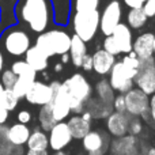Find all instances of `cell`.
<instances>
[{
	"label": "cell",
	"instance_id": "obj_1",
	"mask_svg": "<svg viewBox=\"0 0 155 155\" xmlns=\"http://www.w3.org/2000/svg\"><path fill=\"white\" fill-rule=\"evenodd\" d=\"M16 18L31 33L46 31L54 21L52 0H21L16 7Z\"/></svg>",
	"mask_w": 155,
	"mask_h": 155
},
{
	"label": "cell",
	"instance_id": "obj_2",
	"mask_svg": "<svg viewBox=\"0 0 155 155\" xmlns=\"http://www.w3.org/2000/svg\"><path fill=\"white\" fill-rule=\"evenodd\" d=\"M65 91L71 101V113L80 114L84 110V105L93 97V86L83 74L76 72L63 82Z\"/></svg>",
	"mask_w": 155,
	"mask_h": 155
},
{
	"label": "cell",
	"instance_id": "obj_3",
	"mask_svg": "<svg viewBox=\"0 0 155 155\" xmlns=\"http://www.w3.org/2000/svg\"><path fill=\"white\" fill-rule=\"evenodd\" d=\"M71 45V34L63 29H52L37 34L34 46H37L49 59L68 53Z\"/></svg>",
	"mask_w": 155,
	"mask_h": 155
},
{
	"label": "cell",
	"instance_id": "obj_4",
	"mask_svg": "<svg viewBox=\"0 0 155 155\" xmlns=\"http://www.w3.org/2000/svg\"><path fill=\"white\" fill-rule=\"evenodd\" d=\"M0 45L7 54L12 57H22L31 46V37L23 27L12 26L3 31Z\"/></svg>",
	"mask_w": 155,
	"mask_h": 155
},
{
	"label": "cell",
	"instance_id": "obj_5",
	"mask_svg": "<svg viewBox=\"0 0 155 155\" xmlns=\"http://www.w3.org/2000/svg\"><path fill=\"white\" fill-rule=\"evenodd\" d=\"M99 10L90 12H74L71 19L74 34L84 42L93 41L99 31Z\"/></svg>",
	"mask_w": 155,
	"mask_h": 155
},
{
	"label": "cell",
	"instance_id": "obj_6",
	"mask_svg": "<svg viewBox=\"0 0 155 155\" xmlns=\"http://www.w3.org/2000/svg\"><path fill=\"white\" fill-rule=\"evenodd\" d=\"M99 12V30L106 37L112 34L116 26L123 21V3L120 0H109Z\"/></svg>",
	"mask_w": 155,
	"mask_h": 155
},
{
	"label": "cell",
	"instance_id": "obj_7",
	"mask_svg": "<svg viewBox=\"0 0 155 155\" xmlns=\"http://www.w3.org/2000/svg\"><path fill=\"white\" fill-rule=\"evenodd\" d=\"M134 78H135V74L132 71H129L120 60V61H116L113 64L106 79L109 82V84L112 86V88L114 90V93L125 94L131 88L135 87Z\"/></svg>",
	"mask_w": 155,
	"mask_h": 155
},
{
	"label": "cell",
	"instance_id": "obj_8",
	"mask_svg": "<svg viewBox=\"0 0 155 155\" xmlns=\"http://www.w3.org/2000/svg\"><path fill=\"white\" fill-rule=\"evenodd\" d=\"M134 84L148 97L155 94V56L140 60V67L134 78Z\"/></svg>",
	"mask_w": 155,
	"mask_h": 155
},
{
	"label": "cell",
	"instance_id": "obj_9",
	"mask_svg": "<svg viewBox=\"0 0 155 155\" xmlns=\"http://www.w3.org/2000/svg\"><path fill=\"white\" fill-rule=\"evenodd\" d=\"M72 140L74 139L71 136L67 121H59V123H56L52 127L51 131L48 132V142H49L48 148H51L53 153L64 151V148H67L72 143Z\"/></svg>",
	"mask_w": 155,
	"mask_h": 155
},
{
	"label": "cell",
	"instance_id": "obj_10",
	"mask_svg": "<svg viewBox=\"0 0 155 155\" xmlns=\"http://www.w3.org/2000/svg\"><path fill=\"white\" fill-rule=\"evenodd\" d=\"M125 98V112L131 117H140L146 110H148V101L150 97L142 90L134 87L124 94Z\"/></svg>",
	"mask_w": 155,
	"mask_h": 155
},
{
	"label": "cell",
	"instance_id": "obj_11",
	"mask_svg": "<svg viewBox=\"0 0 155 155\" xmlns=\"http://www.w3.org/2000/svg\"><path fill=\"white\" fill-rule=\"evenodd\" d=\"M52 98H53V94H52L51 86L37 79L31 83V86L23 97L26 102H29L30 105H35V106H44L46 104H51Z\"/></svg>",
	"mask_w": 155,
	"mask_h": 155
},
{
	"label": "cell",
	"instance_id": "obj_12",
	"mask_svg": "<svg viewBox=\"0 0 155 155\" xmlns=\"http://www.w3.org/2000/svg\"><path fill=\"white\" fill-rule=\"evenodd\" d=\"M131 116L127 113H118L112 112L106 118H105V128H106V134L109 135L112 139L116 137H121L128 135V124Z\"/></svg>",
	"mask_w": 155,
	"mask_h": 155
},
{
	"label": "cell",
	"instance_id": "obj_13",
	"mask_svg": "<svg viewBox=\"0 0 155 155\" xmlns=\"http://www.w3.org/2000/svg\"><path fill=\"white\" fill-rule=\"evenodd\" d=\"M51 105H52V112H53V117L56 120V123L65 121L71 116V101L63 83L59 90L53 94Z\"/></svg>",
	"mask_w": 155,
	"mask_h": 155
},
{
	"label": "cell",
	"instance_id": "obj_14",
	"mask_svg": "<svg viewBox=\"0 0 155 155\" xmlns=\"http://www.w3.org/2000/svg\"><path fill=\"white\" fill-rule=\"evenodd\" d=\"M110 136L106 132L98 131V129H91L87 135L82 139V147L86 153H93V151H104L107 154V148L110 144Z\"/></svg>",
	"mask_w": 155,
	"mask_h": 155
},
{
	"label": "cell",
	"instance_id": "obj_15",
	"mask_svg": "<svg viewBox=\"0 0 155 155\" xmlns=\"http://www.w3.org/2000/svg\"><path fill=\"white\" fill-rule=\"evenodd\" d=\"M132 52L139 57L140 60L151 59L154 57V33L146 31L134 38L132 42Z\"/></svg>",
	"mask_w": 155,
	"mask_h": 155
},
{
	"label": "cell",
	"instance_id": "obj_16",
	"mask_svg": "<svg viewBox=\"0 0 155 155\" xmlns=\"http://www.w3.org/2000/svg\"><path fill=\"white\" fill-rule=\"evenodd\" d=\"M91 59H93V71L101 78H105L109 75L113 64L117 61L116 56L107 53V52L104 51L102 48L97 49V51L91 54Z\"/></svg>",
	"mask_w": 155,
	"mask_h": 155
},
{
	"label": "cell",
	"instance_id": "obj_17",
	"mask_svg": "<svg viewBox=\"0 0 155 155\" xmlns=\"http://www.w3.org/2000/svg\"><path fill=\"white\" fill-rule=\"evenodd\" d=\"M110 35H112L113 40L116 41L121 54H127V53H129V52H132L134 33H132V29L127 23H123V22L118 23Z\"/></svg>",
	"mask_w": 155,
	"mask_h": 155
},
{
	"label": "cell",
	"instance_id": "obj_18",
	"mask_svg": "<svg viewBox=\"0 0 155 155\" xmlns=\"http://www.w3.org/2000/svg\"><path fill=\"white\" fill-rule=\"evenodd\" d=\"M30 132H31V129L26 124L15 123L10 127H5V137L10 142V144L15 146V147L26 146V142L30 136Z\"/></svg>",
	"mask_w": 155,
	"mask_h": 155
},
{
	"label": "cell",
	"instance_id": "obj_19",
	"mask_svg": "<svg viewBox=\"0 0 155 155\" xmlns=\"http://www.w3.org/2000/svg\"><path fill=\"white\" fill-rule=\"evenodd\" d=\"M25 61L35 71V72H44L49 67V57L45 56L37 46L31 45L25 53Z\"/></svg>",
	"mask_w": 155,
	"mask_h": 155
},
{
	"label": "cell",
	"instance_id": "obj_20",
	"mask_svg": "<svg viewBox=\"0 0 155 155\" xmlns=\"http://www.w3.org/2000/svg\"><path fill=\"white\" fill-rule=\"evenodd\" d=\"M68 54H70V61L74 64V67L80 68L83 59L87 54V42L80 40L78 35L72 34L71 35V45H70Z\"/></svg>",
	"mask_w": 155,
	"mask_h": 155
},
{
	"label": "cell",
	"instance_id": "obj_21",
	"mask_svg": "<svg viewBox=\"0 0 155 155\" xmlns=\"http://www.w3.org/2000/svg\"><path fill=\"white\" fill-rule=\"evenodd\" d=\"M67 125L70 128L71 136L74 140H82L91 131V123L84 121L80 114H74L67 118Z\"/></svg>",
	"mask_w": 155,
	"mask_h": 155
},
{
	"label": "cell",
	"instance_id": "obj_22",
	"mask_svg": "<svg viewBox=\"0 0 155 155\" xmlns=\"http://www.w3.org/2000/svg\"><path fill=\"white\" fill-rule=\"evenodd\" d=\"M84 110L90 112L93 116V120H105L110 113L113 112L112 105H106L102 101H99L95 97H91L84 105Z\"/></svg>",
	"mask_w": 155,
	"mask_h": 155
},
{
	"label": "cell",
	"instance_id": "obj_23",
	"mask_svg": "<svg viewBox=\"0 0 155 155\" xmlns=\"http://www.w3.org/2000/svg\"><path fill=\"white\" fill-rule=\"evenodd\" d=\"M136 143H137V137L132 136V135L116 137V139L110 140L107 153H109V155H127L129 148L134 144H136Z\"/></svg>",
	"mask_w": 155,
	"mask_h": 155
},
{
	"label": "cell",
	"instance_id": "obj_24",
	"mask_svg": "<svg viewBox=\"0 0 155 155\" xmlns=\"http://www.w3.org/2000/svg\"><path fill=\"white\" fill-rule=\"evenodd\" d=\"M48 134L45 131L40 128V127H35L34 129H31L30 132V136L26 142V147L27 150H37V151H45L48 150Z\"/></svg>",
	"mask_w": 155,
	"mask_h": 155
},
{
	"label": "cell",
	"instance_id": "obj_25",
	"mask_svg": "<svg viewBox=\"0 0 155 155\" xmlns=\"http://www.w3.org/2000/svg\"><path fill=\"white\" fill-rule=\"evenodd\" d=\"M93 93L95 94V95H94L95 98H98L99 101H102L106 105H112L113 99H114V97H116L114 90H113L112 86L109 84L106 78H101V79L95 83Z\"/></svg>",
	"mask_w": 155,
	"mask_h": 155
},
{
	"label": "cell",
	"instance_id": "obj_26",
	"mask_svg": "<svg viewBox=\"0 0 155 155\" xmlns=\"http://www.w3.org/2000/svg\"><path fill=\"white\" fill-rule=\"evenodd\" d=\"M148 16L146 15L143 8H129L127 12V25L132 30H140L147 25Z\"/></svg>",
	"mask_w": 155,
	"mask_h": 155
},
{
	"label": "cell",
	"instance_id": "obj_27",
	"mask_svg": "<svg viewBox=\"0 0 155 155\" xmlns=\"http://www.w3.org/2000/svg\"><path fill=\"white\" fill-rule=\"evenodd\" d=\"M54 124H56V120L53 117L52 105L46 104L44 106H41L40 110H38V125H40V128L48 134Z\"/></svg>",
	"mask_w": 155,
	"mask_h": 155
},
{
	"label": "cell",
	"instance_id": "obj_28",
	"mask_svg": "<svg viewBox=\"0 0 155 155\" xmlns=\"http://www.w3.org/2000/svg\"><path fill=\"white\" fill-rule=\"evenodd\" d=\"M11 71L15 74L16 76L22 78H30V79H37V72L27 64L25 60H16L11 64Z\"/></svg>",
	"mask_w": 155,
	"mask_h": 155
},
{
	"label": "cell",
	"instance_id": "obj_29",
	"mask_svg": "<svg viewBox=\"0 0 155 155\" xmlns=\"http://www.w3.org/2000/svg\"><path fill=\"white\" fill-rule=\"evenodd\" d=\"M74 12H90L99 10L101 0H71Z\"/></svg>",
	"mask_w": 155,
	"mask_h": 155
},
{
	"label": "cell",
	"instance_id": "obj_30",
	"mask_svg": "<svg viewBox=\"0 0 155 155\" xmlns=\"http://www.w3.org/2000/svg\"><path fill=\"white\" fill-rule=\"evenodd\" d=\"M35 79H30V78H22V76H18L16 78V82L15 84L12 86V88L11 90L15 93V95L18 97L19 99H22L25 97V94L27 93V90H29V87L31 86V83L34 82Z\"/></svg>",
	"mask_w": 155,
	"mask_h": 155
},
{
	"label": "cell",
	"instance_id": "obj_31",
	"mask_svg": "<svg viewBox=\"0 0 155 155\" xmlns=\"http://www.w3.org/2000/svg\"><path fill=\"white\" fill-rule=\"evenodd\" d=\"M3 101H4L5 109L11 113L12 110H15L16 107H18L21 99L15 95V93H14L11 88H4V93H3Z\"/></svg>",
	"mask_w": 155,
	"mask_h": 155
},
{
	"label": "cell",
	"instance_id": "obj_32",
	"mask_svg": "<svg viewBox=\"0 0 155 155\" xmlns=\"http://www.w3.org/2000/svg\"><path fill=\"white\" fill-rule=\"evenodd\" d=\"M121 63H123L129 71H132V72L136 75L137 70H139V67H140V59L134 52H129V53L124 54L123 59H121Z\"/></svg>",
	"mask_w": 155,
	"mask_h": 155
},
{
	"label": "cell",
	"instance_id": "obj_33",
	"mask_svg": "<svg viewBox=\"0 0 155 155\" xmlns=\"http://www.w3.org/2000/svg\"><path fill=\"white\" fill-rule=\"evenodd\" d=\"M143 129H144V123L142 121L140 117H131L128 124V135L137 137L142 135Z\"/></svg>",
	"mask_w": 155,
	"mask_h": 155
},
{
	"label": "cell",
	"instance_id": "obj_34",
	"mask_svg": "<svg viewBox=\"0 0 155 155\" xmlns=\"http://www.w3.org/2000/svg\"><path fill=\"white\" fill-rule=\"evenodd\" d=\"M102 49H104V51H106L107 53L113 54V56H118V54H121L120 49H118L117 44H116V41L113 40L112 35H106V37L104 38V42H102Z\"/></svg>",
	"mask_w": 155,
	"mask_h": 155
},
{
	"label": "cell",
	"instance_id": "obj_35",
	"mask_svg": "<svg viewBox=\"0 0 155 155\" xmlns=\"http://www.w3.org/2000/svg\"><path fill=\"white\" fill-rule=\"evenodd\" d=\"M16 78H18V76H16L11 70L2 71L0 83L3 84V87H4V88H12V86L15 84V82H16Z\"/></svg>",
	"mask_w": 155,
	"mask_h": 155
},
{
	"label": "cell",
	"instance_id": "obj_36",
	"mask_svg": "<svg viewBox=\"0 0 155 155\" xmlns=\"http://www.w3.org/2000/svg\"><path fill=\"white\" fill-rule=\"evenodd\" d=\"M3 93H4V87L0 83V125H4L7 123L8 117H10V112L5 109L4 101H3Z\"/></svg>",
	"mask_w": 155,
	"mask_h": 155
},
{
	"label": "cell",
	"instance_id": "obj_37",
	"mask_svg": "<svg viewBox=\"0 0 155 155\" xmlns=\"http://www.w3.org/2000/svg\"><path fill=\"white\" fill-rule=\"evenodd\" d=\"M12 148L10 142L5 137V127H3L2 132H0V155H8Z\"/></svg>",
	"mask_w": 155,
	"mask_h": 155
},
{
	"label": "cell",
	"instance_id": "obj_38",
	"mask_svg": "<svg viewBox=\"0 0 155 155\" xmlns=\"http://www.w3.org/2000/svg\"><path fill=\"white\" fill-rule=\"evenodd\" d=\"M113 112H118V113H127L125 112V98L124 94H117L113 99Z\"/></svg>",
	"mask_w": 155,
	"mask_h": 155
},
{
	"label": "cell",
	"instance_id": "obj_39",
	"mask_svg": "<svg viewBox=\"0 0 155 155\" xmlns=\"http://www.w3.org/2000/svg\"><path fill=\"white\" fill-rule=\"evenodd\" d=\"M16 120H18V123H21V124H26V125H29L33 120V114H31L30 110L22 109V110H19L18 114H16Z\"/></svg>",
	"mask_w": 155,
	"mask_h": 155
},
{
	"label": "cell",
	"instance_id": "obj_40",
	"mask_svg": "<svg viewBox=\"0 0 155 155\" xmlns=\"http://www.w3.org/2000/svg\"><path fill=\"white\" fill-rule=\"evenodd\" d=\"M142 8L144 10L146 15H147L148 18H154V15H155V0H146Z\"/></svg>",
	"mask_w": 155,
	"mask_h": 155
},
{
	"label": "cell",
	"instance_id": "obj_41",
	"mask_svg": "<svg viewBox=\"0 0 155 155\" xmlns=\"http://www.w3.org/2000/svg\"><path fill=\"white\" fill-rule=\"evenodd\" d=\"M148 112H150V125L155 128V94L150 95L148 101Z\"/></svg>",
	"mask_w": 155,
	"mask_h": 155
},
{
	"label": "cell",
	"instance_id": "obj_42",
	"mask_svg": "<svg viewBox=\"0 0 155 155\" xmlns=\"http://www.w3.org/2000/svg\"><path fill=\"white\" fill-rule=\"evenodd\" d=\"M80 68H82L83 71H86V72H90V71H93V59H91V54H86L84 59H83L82 64H80Z\"/></svg>",
	"mask_w": 155,
	"mask_h": 155
},
{
	"label": "cell",
	"instance_id": "obj_43",
	"mask_svg": "<svg viewBox=\"0 0 155 155\" xmlns=\"http://www.w3.org/2000/svg\"><path fill=\"white\" fill-rule=\"evenodd\" d=\"M128 8H142L146 0H121Z\"/></svg>",
	"mask_w": 155,
	"mask_h": 155
},
{
	"label": "cell",
	"instance_id": "obj_44",
	"mask_svg": "<svg viewBox=\"0 0 155 155\" xmlns=\"http://www.w3.org/2000/svg\"><path fill=\"white\" fill-rule=\"evenodd\" d=\"M80 117H82L84 121H87V123L93 124V116H91L90 112H87V110H83V112L80 113Z\"/></svg>",
	"mask_w": 155,
	"mask_h": 155
},
{
	"label": "cell",
	"instance_id": "obj_45",
	"mask_svg": "<svg viewBox=\"0 0 155 155\" xmlns=\"http://www.w3.org/2000/svg\"><path fill=\"white\" fill-rule=\"evenodd\" d=\"M8 155H25L23 147H15V146H12V148H11V151Z\"/></svg>",
	"mask_w": 155,
	"mask_h": 155
},
{
	"label": "cell",
	"instance_id": "obj_46",
	"mask_svg": "<svg viewBox=\"0 0 155 155\" xmlns=\"http://www.w3.org/2000/svg\"><path fill=\"white\" fill-rule=\"evenodd\" d=\"M25 155H49L48 150L45 151H37V150H27L26 153H25Z\"/></svg>",
	"mask_w": 155,
	"mask_h": 155
},
{
	"label": "cell",
	"instance_id": "obj_47",
	"mask_svg": "<svg viewBox=\"0 0 155 155\" xmlns=\"http://www.w3.org/2000/svg\"><path fill=\"white\" fill-rule=\"evenodd\" d=\"M60 63L61 64H67V63H70V54L68 53H64L60 56Z\"/></svg>",
	"mask_w": 155,
	"mask_h": 155
},
{
	"label": "cell",
	"instance_id": "obj_48",
	"mask_svg": "<svg viewBox=\"0 0 155 155\" xmlns=\"http://www.w3.org/2000/svg\"><path fill=\"white\" fill-rule=\"evenodd\" d=\"M4 63H5V60H4V53H3V51L0 49V72L4 70Z\"/></svg>",
	"mask_w": 155,
	"mask_h": 155
},
{
	"label": "cell",
	"instance_id": "obj_49",
	"mask_svg": "<svg viewBox=\"0 0 155 155\" xmlns=\"http://www.w3.org/2000/svg\"><path fill=\"white\" fill-rule=\"evenodd\" d=\"M63 65L64 64H61V63H56V64H54V71H56V72L63 71Z\"/></svg>",
	"mask_w": 155,
	"mask_h": 155
},
{
	"label": "cell",
	"instance_id": "obj_50",
	"mask_svg": "<svg viewBox=\"0 0 155 155\" xmlns=\"http://www.w3.org/2000/svg\"><path fill=\"white\" fill-rule=\"evenodd\" d=\"M87 155H106L104 151H93V153H87Z\"/></svg>",
	"mask_w": 155,
	"mask_h": 155
},
{
	"label": "cell",
	"instance_id": "obj_51",
	"mask_svg": "<svg viewBox=\"0 0 155 155\" xmlns=\"http://www.w3.org/2000/svg\"><path fill=\"white\" fill-rule=\"evenodd\" d=\"M146 155H155V147L147 148V153H146Z\"/></svg>",
	"mask_w": 155,
	"mask_h": 155
},
{
	"label": "cell",
	"instance_id": "obj_52",
	"mask_svg": "<svg viewBox=\"0 0 155 155\" xmlns=\"http://www.w3.org/2000/svg\"><path fill=\"white\" fill-rule=\"evenodd\" d=\"M51 155H68L65 151H57V153H53V154H51Z\"/></svg>",
	"mask_w": 155,
	"mask_h": 155
},
{
	"label": "cell",
	"instance_id": "obj_53",
	"mask_svg": "<svg viewBox=\"0 0 155 155\" xmlns=\"http://www.w3.org/2000/svg\"><path fill=\"white\" fill-rule=\"evenodd\" d=\"M154 54H155V33H154Z\"/></svg>",
	"mask_w": 155,
	"mask_h": 155
},
{
	"label": "cell",
	"instance_id": "obj_54",
	"mask_svg": "<svg viewBox=\"0 0 155 155\" xmlns=\"http://www.w3.org/2000/svg\"><path fill=\"white\" fill-rule=\"evenodd\" d=\"M2 129H3V125H0V132H2Z\"/></svg>",
	"mask_w": 155,
	"mask_h": 155
},
{
	"label": "cell",
	"instance_id": "obj_55",
	"mask_svg": "<svg viewBox=\"0 0 155 155\" xmlns=\"http://www.w3.org/2000/svg\"><path fill=\"white\" fill-rule=\"evenodd\" d=\"M0 21H2V11H0Z\"/></svg>",
	"mask_w": 155,
	"mask_h": 155
},
{
	"label": "cell",
	"instance_id": "obj_56",
	"mask_svg": "<svg viewBox=\"0 0 155 155\" xmlns=\"http://www.w3.org/2000/svg\"><path fill=\"white\" fill-rule=\"evenodd\" d=\"M154 19H155V15H154Z\"/></svg>",
	"mask_w": 155,
	"mask_h": 155
}]
</instances>
